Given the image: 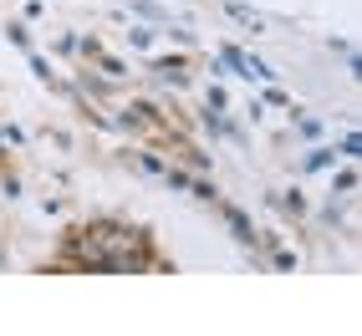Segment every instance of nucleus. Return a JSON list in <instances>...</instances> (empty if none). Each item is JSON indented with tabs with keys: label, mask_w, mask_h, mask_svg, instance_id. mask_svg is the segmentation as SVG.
I'll use <instances>...</instances> for the list:
<instances>
[{
	"label": "nucleus",
	"mask_w": 362,
	"mask_h": 336,
	"mask_svg": "<svg viewBox=\"0 0 362 336\" xmlns=\"http://www.w3.org/2000/svg\"><path fill=\"white\" fill-rule=\"evenodd\" d=\"M153 71H158L163 82H174V87L184 82V61H179V56H158V61H153Z\"/></svg>",
	"instance_id": "f257e3e1"
},
{
	"label": "nucleus",
	"mask_w": 362,
	"mask_h": 336,
	"mask_svg": "<svg viewBox=\"0 0 362 336\" xmlns=\"http://www.w3.org/2000/svg\"><path fill=\"white\" fill-rule=\"evenodd\" d=\"M220 214H225V220H230V229H235V239H245V245H250V239H255V234H250V224H245V214H240V209H220Z\"/></svg>",
	"instance_id": "f03ea898"
},
{
	"label": "nucleus",
	"mask_w": 362,
	"mask_h": 336,
	"mask_svg": "<svg viewBox=\"0 0 362 336\" xmlns=\"http://www.w3.org/2000/svg\"><path fill=\"white\" fill-rule=\"evenodd\" d=\"M337 188H342V194H352V188H357V174H352V168H347V174H337Z\"/></svg>",
	"instance_id": "7ed1b4c3"
}]
</instances>
